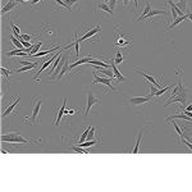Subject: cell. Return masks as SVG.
I'll use <instances>...</instances> for the list:
<instances>
[{
  "label": "cell",
  "mask_w": 192,
  "mask_h": 192,
  "mask_svg": "<svg viewBox=\"0 0 192 192\" xmlns=\"http://www.w3.org/2000/svg\"><path fill=\"white\" fill-rule=\"evenodd\" d=\"M165 14H168V12L167 10H160V9H151L150 12H149V14L145 17L147 21H152L154 19V17H156V16H165Z\"/></svg>",
  "instance_id": "4fadbf2b"
},
{
  "label": "cell",
  "mask_w": 192,
  "mask_h": 192,
  "mask_svg": "<svg viewBox=\"0 0 192 192\" xmlns=\"http://www.w3.org/2000/svg\"><path fill=\"white\" fill-rule=\"evenodd\" d=\"M158 90H159V88L156 87L155 85L151 83V85H150V95H149V96H150V97H154V96L156 95V92H158Z\"/></svg>",
  "instance_id": "d590c367"
},
{
  "label": "cell",
  "mask_w": 192,
  "mask_h": 192,
  "mask_svg": "<svg viewBox=\"0 0 192 192\" xmlns=\"http://www.w3.org/2000/svg\"><path fill=\"white\" fill-rule=\"evenodd\" d=\"M150 10H151V5H150V4H146V6H145L144 12H142V14H141V16L137 18V21H138V22H140V21H142V19H145V17L147 16V14H149V12H150Z\"/></svg>",
  "instance_id": "4316f807"
},
{
  "label": "cell",
  "mask_w": 192,
  "mask_h": 192,
  "mask_svg": "<svg viewBox=\"0 0 192 192\" xmlns=\"http://www.w3.org/2000/svg\"><path fill=\"white\" fill-rule=\"evenodd\" d=\"M72 150L76 151V152H80V154H90V152L86 150V149L82 147V146H80V145H78V146H72Z\"/></svg>",
  "instance_id": "1f68e13d"
},
{
  "label": "cell",
  "mask_w": 192,
  "mask_h": 192,
  "mask_svg": "<svg viewBox=\"0 0 192 192\" xmlns=\"http://www.w3.org/2000/svg\"><path fill=\"white\" fill-rule=\"evenodd\" d=\"M92 59V56H85V58H81V59H77L74 63H72L69 66V72L70 70H73L76 67H78V66H83V64H86V63H88L90 60Z\"/></svg>",
  "instance_id": "8fae6325"
},
{
  "label": "cell",
  "mask_w": 192,
  "mask_h": 192,
  "mask_svg": "<svg viewBox=\"0 0 192 192\" xmlns=\"http://www.w3.org/2000/svg\"><path fill=\"white\" fill-rule=\"evenodd\" d=\"M188 19L192 21V14H191V13H188Z\"/></svg>",
  "instance_id": "c3c4849f"
},
{
  "label": "cell",
  "mask_w": 192,
  "mask_h": 192,
  "mask_svg": "<svg viewBox=\"0 0 192 192\" xmlns=\"http://www.w3.org/2000/svg\"><path fill=\"white\" fill-rule=\"evenodd\" d=\"M36 66H37V63H32V64H30V66H23L22 68H18V69H17V72H18V73L27 72V70H30V69H33Z\"/></svg>",
  "instance_id": "83f0119b"
},
{
  "label": "cell",
  "mask_w": 192,
  "mask_h": 192,
  "mask_svg": "<svg viewBox=\"0 0 192 192\" xmlns=\"http://www.w3.org/2000/svg\"><path fill=\"white\" fill-rule=\"evenodd\" d=\"M128 3H130V0H123V5H128Z\"/></svg>",
  "instance_id": "7dc6e473"
},
{
  "label": "cell",
  "mask_w": 192,
  "mask_h": 192,
  "mask_svg": "<svg viewBox=\"0 0 192 192\" xmlns=\"http://www.w3.org/2000/svg\"><path fill=\"white\" fill-rule=\"evenodd\" d=\"M41 97H36V99H33V109H32V114L30 117H26L23 122L26 123L27 120H30V123L31 124H35L36 123V118L39 115V113H40V109H41Z\"/></svg>",
  "instance_id": "7a4b0ae2"
},
{
  "label": "cell",
  "mask_w": 192,
  "mask_h": 192,
  "mask_svg": "<svg viewBox=\"0 0 192 192\" xmlns=\"http://www.w3.org/2000/svg\"><path fill=\"white\" fill-rule=\"evenodd\" d=\"M174 119H183V120H187V122L192 123V118H190L188 115H186L184 113H177V114H172L170 117L165 118V122H169V120H174Z\"/></svg>",
  "instance_id": "52a82bcc"
},
{
  "label": "cell",
  "mask_w": 192,
  "mask_h": 192,
  "mask_svg": "<svg viewBox=\"0 0 192 192\" xmlns=\"http://www.w3.org/2000/svg\"><path fill=\"white\" fill-rule=\"evenodd\" d=\"M131 44V37H124L123 35H118V41L115 42V46H120V47H124L128 46Z\"/></svg>",
  "instance_id": "5bb4252c"
},
{
  "label": "cell",
  "mask_w": 192,
  "mask_h": 192,
  "mask_svg": "<svg viewBox=\"0 0 192 192\" xmlns=\"http://www.w3.org/2000/svg\"><path fill=\"white\" fill-rule=\"evenodd\" d=\"M35 36H32V35H28V33H24V35H21L19 36V39L18 40H24V41H30L31 42V40L33 39Z\"/></svg>",
  "instance_id": "e575fe53"
},
{
  "label": "cell",
  "mask_w": 192,
  "mask_h": 192,
  "mask_svg": "<svg viewBox=\"0 0 192 192\" xmlns=\"http://www.w3.org/2000/svg\"><path fill=\"white\" fill-rule=\"evenodd\" d=\"M179 2H182V0H179Z\"/></svg>",
  "instance_id": "816d5d0a"
},
{
  "label": "cell",
  "mask_w": 192,
  "mask_h": 192,
  "mask_svg": "<svg viewBox=\"0 0 192 192\" xmlns=\"http://www.w3.org/2000/svg\"><path fill=\"white\" fill-rule=\"evenodd\" d=\"M80 39L77 37V33H74V41H73V45H74V51H76V56L80 58Z\"/></svg>",
  "instance_id": "484cf974"
},
{
  "label": "cell",
  "mask_w": 192,
  "mask_h": 192,
  "mask_svg": "<svg viewBox=\"0 0 192 192\" xmlns=\"http://www.w3.org/2000/svg\"><path fill=\"white\" fill-rule=\"evenodd\" d=\"M23 2H28V0H23Z\"/></svg>",
  "instance_id": "f907efd6"
},
{
  "label": "cell",
  "mask_w": 192,
  "mask_h": 192,
  "mask_svg": "<svg viewBox=\"0 0 192 192\" xmlns=\"http://www.w3.org/2000/svg\"><path fill=\"white\" fill-rule=\"evenodd\" d=\"M64 3H66V4L68 5V8H69V9H72V5L76 4V3H78V0H64Z\"/></svg>",
  "instance_id": "f35d334b"
},
{
  "label": "cell",
  "mask_w": 192,
  "mask_h": 192,
  "mask_svg": "<svg viewBox=\"0 0 192 192\" xmlns=\"http://www.w3.org/2000/svg\"><path fill=\"white\" fill-rule=\"evenodd\" d=\"M19 100H21V96H18L17 99H16V100H14L10 105H8V108H6L4 111H3V114H2V118H5V117H8L9 114H12V113H13V110H14V108H16V106H17V104L19 103Z\"/></svg>",
  "instance_id": "30bf717a"
},
{
  "label": "cell",
  "mask_w": 192,
  "mask_h": 192,
  "mask_svg": "<svg viewBox=\"0 0 192 192\" xmlns=\"http://www.w3.org/2000/svg\"><path fill=\"white\" fill-rule=\"evenodd\" d=\"M173 126H174V128H175V131H177V133H178L179 134V136L182 137V136H184V133H183V131L181 130V128H179V126L178 124H177V123H173Z\"/></svg>",
  "instance_id": "ab89813d"
},
{
  "label": "cell",
  "mask_w": 192,
  "mask_h": 192,
  "mask_svg": "<svg viewBox=\"0 0 192 192\" xmlns=\"http://www.w3.org/2000/svg\"><path fill=\"white\" fill-rule=\"evenodd\" d=\"M76 113V109H70V110H66V114L67 115H73Z\"/></svg>",
  "instance_id": "7bdbcfd3"
},
{
  "label": "cell",
  "mask_w": 192,
  "mask_h": 192,
  "mask_svg": "<svg viewBox=\"0 0 192 192\" xmlns=\"http://www.w3.org/2000/svg\"><path fill=\"white\" fill-rule=\"evenodd\" d=\"M62 55H63V54H60V55L58 56V58H56V59H55V62L53 63V67H51V69H50V72H49V74H50V76L53 74V72H54V70H55V68H56V67H58V64H59V62H60V59H62Z\"/></svg>",
  "instance_id": "d6a6232c"
},
{
  "label": "cell",
  "mask_w": 192,
  "mask_h": 192,
  "mask_svg": "<svg viewBox=\"0 0 192 192\" xmlns=\"http://www.w3.org/2000/svg\"><path fill=\"white\" fill-rule=\"evenodd\" d=\"M96 83H103V85H105V86H108L111 91H115V87L111 85V78L99 77V76L94 72V82H92V85H96Z\"/></svg>",
  "instance_id": "5b68a950"
},
{
  "label": "cell",
  "mask_w": 192,
  "mask_h": 192,
  "mask_svg": "<svg viewBox=\"0 0 192 192\" xmlns=\"http://www.w3.org/2000/svg\"><path fill=\"white\" fill-rule=\"evenodd\" d=\"M186 101H187V96H183V95H178V94H177L175 96L168 99V100L165 101V106L169 105L170 103H181V104L184 105V103H186Z\"/></svg>",
  "instance_id": "ba28073f"
},
{
  "label": "cell",
  "mask_w": 192,
  "mask_h": 192,
  "mask_svg": "<svg viewBox=\"0 0 192 192\" xmlns=\"http://www.w3.org/2000/svg\"><path fill=\"white\" fill-rule=\"evenodd\" d=\"M18 5L17 2H8L4 6H3V9H2V14H5V13H8L10 12L13 8H16V6Z\"/></svg>",
  "instance_id": "44dd1931"
},
{
  "label": "cell",
  "mask_w": 192,
  "mask_h": 192,
  "mask_svg": "<svg viewBox=\"0 0 192 192\" xmlns=\"http://www.w3.org/2000/svg\"><path fill=\"white\" fill-rule=\"evenodd\" d=\"M133 2H134V8H138V0H133Z\"/></svg>",
  "instance_id": "f6af8a7d"
},
{
  "label": "cell",
  "mask_w": 192,
  "mask_h": 192,
  "mask_svg": "<svg viewBox=\"0 0 192 192\" xmlns=\"http://www.w3.org/2000/svg\"><path fill=\"white\" fill-rule=\"evenodd\" d=\"M100 103H101L100 99L95 97V96H94V92H92V91H88V92H87V101H86V110H85L83 114L87 115L88 113L91 111L92 106H94L95 104H100Z\"/></svg>",
  "instance_id": "277c9868"
},
{
  "label": "cell",
  "mask_w": 192,
  "mask_h": 192,
  "mask_svg": "<svg viewBox=\"0 0 192 192\" xmlns=\"http://www.w3.org/2000/svg\"><path fill=\"white\" fill-rule=\"evenodd\" d=\"M88 64H92V66H99V67H103V68H111L110 67V63H104V62H100V60H97V59H91L88 62Z\"/></svg>",
  "instance_id": "7402d4cb"
},
{
  "label": "cell",
  "mask_w": 192,
  "mask_h": 192,
  "mask_svg": "<svg viewBox=\"0 0 192 192\" xmlns=\"http://www.w3.org/2000/svg\"><path fill=\"white\" fill-rule=\"evenodd\" d=\"M97 32H101V26H96L95 28H91V30H88L86 33L83 35L82 37H80V41H85V40H88L90 37H92L95 33Z\"/></svg>",
  "instance_id": "9c48e42d"
},
{
  "label": "cell",
  "mask_w": 192,
  "mask_h": 192,
  "mask_svg": "<svg viewBox=\"0 0 192 192\" xmlns=\"http://www.w3.org/2000/svg\"><path fill=\"white\" fill-rule=\"evenodd\" d=\"M6 56H30V55H28V53L21 50V49H16V50L6 53Z\"/></svg>",
  "instance_id": "ffe728a7"
},
{
  "label": "cell",
  "mask_w": 192,
  "mask_h": 192,
  "mask_svg": "<svg viewBox=\"0 0 192 192\" xmlns=\"http://www.w3.org/2000/svg\"><path fill=\"white\" fill-rule=\"evenodd\" d=\"M104 2H105V3H109V2H110V0H104Z\"/></svg>",
  "instance_id": "681fc988"
},
{
  "label": "cell",
  "mask_w": 192,
  "mask_h": 192,
  "mask_svg": "<svg viewBox=\"0 0 192 192\" xmlns=\"http://www.w3.org/2000/svg\"><path fill=\"white\" fill-rule=\"evenodd\" d=\"M124 60V58H123V55H122V53H120V50H118V51H115V59L113 60L115 64H120Z\"/></svg>",
  "instance_id": "4dcf8cb0"
},
{
  "label": "cell",
  "mask_w": 192,
  "mask_h": 192,
  "mask_svg": "<svg viewBox=\"0 0 192 192\" xmlns=\"http://www.w3.org/2000/svg\"><path fill=\"white\" fill-rule=\"evenodd\" d=\"M66 105H67V97H64V100H63V104H62V108L59 109V113H58V117H56L55 119V126H59V122H60V119L62 117L66 114Z\"/></svg>",
  "instance_id": "e0dca14e"
},
{
  "label": "cell",
  "mask_w": 192,
  "mask_h": 192,
  "mask_svg": "<svg viewBox=\"0 0 192 192\" xmlns=\"http://www.w3.org/2000/svg\"><path fill=\"white\" fill-rule=\"evenodd\" d=\"M19 64H22V66H30V64H32V62H27V60H18Z\"/></svg>",
  "instance_id": "b9f144b4"
},
{
  "label": "cell",
  "mask_w": 192,
  "mask_h": 192,
  "mask_svg": "<svg viewBox=\"0 0 192 192\" xmlns=\"http://www.w3.org/2000/svg\"><path fill=\"white\" fill-rule=\"evenodd\" d=\"M39 2H41V0H32V2H31V5H36Z\"/></svg>",
  "instance_id": "ee69618b"
},
{
  "label": "cell",
  "mask_w": 192,
  "mask_h": 192,
  "mask_svg": "<svg viewBox=\"0 0 192 192\" xmlns=\"http://www.w3.org/2000/svg\"><path fill=\"white\" fill-rule=\"evenodd\" d=\"M97 144V140H87V141H85V142H82V144H80V146H82V147H90V146H95Z\"/></svg>",
  "instance_id": "f546056e"
},
{
  "label": "cell",
  "mask_w": 192,
  "mask_h": 192,
  "mask_svg": "<svg viewBox=\"0 0 192 192\" xmlns=\"http://www.w3.org/2000/svg\"><path fill=\"white\" fill-rule=\"evenodd\" d=\"M182 142H183V144H184V145H186V146H187V147L190 149V150L192 151V142H191V141L186 140V138H184V137L182 136Z\"/></svg>",
  "instance_id": "74e56055"
},
{
  "label": "cell",
  "mask_w": 192,
  "mask_h": 192,
  "mask_svg": "<svg viewBox=\"0 0 192 192\" xmlns=\"http://www.w3.org/2000/svg\"><path fill=\"white\" fill-rule=\"evenodd\" d=\"M68 72H69V54H66V62H64V66H63V68H62L60 73H59L56 80H62L63 76L66 73H68Z\"/></svg>",
  "instance_id": "2e32d148"
},
{
  "label": "cell",
  "mask_w": 192,
  "mask_h": 192,
  "mask_svg": "<svg viewBox=\"0 0 192 192\" xmlns=\"http://www.w3.org/2000/svg\"><path fill=\"white\" fill-rule=\"evenodd\" d=\"M187 110H190V111H192V104H190L188 106H187V108H186Z\"/></svg>",
  "instance_id": "bcb514c9"
},
{
  "label": "cell",
  "mask_w": 192,
  "mask_h": 192,
  "mask_svg": "<svg viewBox=\"0 0 192 192\" xmlns=\"http://www.w3.org/2000/svg\"><path fill=\"white\" fill-rule=\"evenodd\" d=\"M141 138H142V132H138V137L136 140V144H134V147L132 149V154H138L140 151V145H141Z\"/></svg>",
  "instance_id": "d4e9b609"
},
{
  "label": "cell",
  "mask_w": 192,
  "mask_h": 192,
  "mask_svg": "<svg viewBox=\"0 0 192 192\" xmlns=\"http://www.w3.org/2000/svg\"><path fill=\"white\" fill-rule=\"evenodd\" d=\"M152 97L150 96H134V97H128V101H130L132 105H142L146 103H150Z\"/></svg>",
  "instance_id": "8992f818"
},
{
  "label": "cell",
  "mask_w": 192,
  "mask_h": 192,
  "mask_svg": "<svg viewBox=\"0 0 192 192\" xmlns=\"http://www.w3.org/2000/svg\"><path fill=\"white\" fill-rule=\"evenodd\" d=\"M95 130L96 128L95 127H91V130H90V132H88V134H87V140L90 141V140H94V134H95ZM86 140V141H87Z\"/></svg>",
  "instance_id": "8d00e7d4"
},
{
  "label": "cell",
  "mask_w": 192,
  "mask_h": 192,
  "mask_svg": "<svg viewBox=\"0 0 192 192\" xmlns=\"http://www.w3.org/2000/svg\"><path fill=\"white\" fill-rule=\"evenodd\" d=\"M97 8L100 9V10H104L105 13H108V14H110V16H113V10L109 8V5H108V3H105V2H101V3H99V5H97Z\"/></svg>",
  "instance_id": "603a6c76"
},
{
  "label": "cell",
  "mask_w": 192,
  "mask_h": 192,
  "mask_svg": "<svg viewBox=\"0 0 192 192\" xmlns=\"http://www.w3.org/2000/svg\"><path fill=\"white\" fill-rule=\"evenodd\" d=\"M108 5H109V8L113 10L115 8V5H117V0H110V2L108 3Z\"/></svg>",
  "instance_id": "60d3db41"
},
{
  "label": "cell",
  "mask_w": 192,
  "mask_h": 192,
  "mask_svg": "<svg viewBox=\"0 0 192 192\" xmlns=\"http://www.w3.org/2000/svg\"><path fill=\"white\" fill-rule=\"evenodd\" d=\"M56 50H59V46H55V47H51V49H49V50H42V51H39L36 54H33L32 56H35V58H42V56H45V55H49V54H53L54 51Z\"/></svg>",
  "instance_id": "ac0fdd59"
},
{
  "label": "cell",
  "mask_w": 192,
  "mask_h": 192,
  "mask_svg": "<svg viewBox=\"0 0 192 192\" xmlns=\"http://www.w3.org/2000/svg\"><path fill=\"white\" fill-rule=\"evenodd\" d=\"M110 67H111V69H113V72H114V77L117 78V81L118 82H124L126 81V77L120 73V70L117 68V66H115V63L113 62V63H110Z\"/></svg>",
  "instance_id": "9a60e30c"
},
{
  "label": "cell",
  "mask_w": 192,
  "mask_h": 192,
  "mask_svg": "<svg viewBox=\"0 0 192 192\" xmlns=\"http://www.w3.org/2000/svg\"><path fill=\"white\" fill-rule=\"evenodd\" d=\"M2 141L12 142V144H31V142H33L32 140H27L23 136H21V133H18V132H10L8 134H3Z\"/></svg>",
  "instance_id": "6da1fadb"
},
{
  "label": "cell",
  "mask_w": 192,
  "mask_h": 192,
  "mask_svg": "<svg viewBox=\"0 0 192 192\" xmlns=\"http://www.w3.org/2000/svg\"><path fill=\"white\" fill-rule=\"evenodd\" d=\"M66 50H67V49H66V46H64V47H63V49H60V50H59L58 53H56V54H54V55L51 56V58H50V59H47V60H45L44 63H42V66L40 67V69L37 70V73H36V76H35V78H33V81H37V80H39V78H40V74H41L42 72H44V70H45V69H46V68H47L49 66H50V64H51L53 62H55V59H56V58H58V56H59L60 54H63V53H64V51H66Z\"/></svg>",
  "instance_id": "3957f363"
},
{
  "label": "cell",
  "mask_w": 192,
  "mask_h": 192,
  "mask_svg": "<svg viewBox=\"0 0 192 192\" xmlns=\"http://www.w3.org/2000/svg\"><path fill=\"white\" fill-rule=\"evenodd\" d=\"M188 18V13H186V14H183V16H178V17H177L175 19H174V22L172 23V24H170V26H168L167 27V31L168 30H172V28H174L177 24H178V23H181L182 22V21H184V19H187Z\"/></svg>",
  "instance_id": "d6986e66"
},
{
  "label": "cell",
  "mask_w": 192,
  "mask_h": 192,
  "mask_svg": "<svg viewBox=\"0 0 192 192\" xmlns=\"http://www.w3.org/2000/svg\"><path fill=\"white\" fill-rule=\"evenodd\" d=\"M42 46V42L40 41V42H37V44H35V45H32V47L31 49H28V55L30 56H32L33 54H36V53H39L40 51V47Z\"/></svg>",
  "instance_id": "cb8c5ba5"
},
{
  "label": "cell",
  "mask_w": 192,
  "mask_h": 192,
  "mask_svg": "<svg viewBox=\"0 0 192 192\" xmlns=\"http://www.w3.org/2000/svg\"><path fill=\"white\" fill-rule=\"evenodd\" d=\"M0 70H2V74H3V76H5L6 78H8V80H9V77H10L12 74H14V72H10L9 69H6V68H4V67L0 68Z\"/></svg>",
  "instance_id": "836d02e7"
},
{
  "label": "cell",
  "mask_w": 192,
  "mask_h": 192,
  "mask_svg": "<svg viewBox=\"0 0 192 192\" xmlns=\"http://www.w3.org/2000/svg\"><path fill=\"white\" fill-rule=\"evenodd\" d=\"M136 73H138V74H141L142 77H144L145 78V80L147 81V82H150V83H152V85H155V86L156 87H158V88H161V85L158 82V81H156L155 80V78L152 77V76H150V74H146L145 72H141V70H136Z\"/></svg>",
  "instance_id": "7c38bea8"
},
{
  "label": "cell",
  "mask_w": 192,
  "mask_h": 192,
  "mask_svg": "<svg viewBox=\"0 0 192 192\" xmlns=\"http://www.w3.org/2000/svg\"><path fill=\"white\" fill-rule=\"evenodd\" d=\"M9 24H10V28H12V32H13V35L16 36L17 39H19V32H21V30H19V27H17L16 24H14L13 22H9Z\"/></svg>",
  "instance_id": "f1b7e54d"
}]
</instances>
